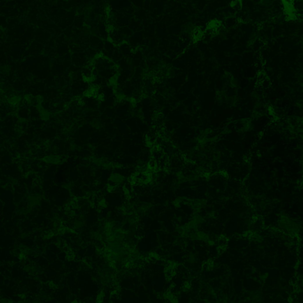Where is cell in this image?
Returning <instances> with one entry per match:
<instances>
[{"mask_svg":"<svg viewBox=\"0 0 303 303\" xmlns=\"http://www.w3.org/2000/svg\"><path fill=\"white\" fill-rule=\"evenodd\" d=\"M42 200V196L39 194H31L27 198V204L25 206V208L27 210V212H30L31 210H33L34 208L38 205H39L40 202Z\"/></svg>","mask_w":303,"mask_h":303,"instance_id":"cell-1","label":"cell"},{"mask_svg":"<svg viewBox=\"0 0 303 303\" xmlns=\"http://www.w3.org/2000/svg\"><path fill=\"white\" fill-rule=\"evenodd\" d=\"M85 225V219L83 217V216H80V217H77L76 219L73 220V222H72V228L75 229V230H79V229H82Z\"/></svg>","mask_w":303,"mask_h":303,"instance_id":"cell-2","label":"cell"},{"mask_svg":"<svg viewBox=\"0 0 303 303\" xmlns=\"http://www.w3.org/2000/svg\"><path fill=\"white\" fill-rule=\"evenodd\" d=\"M43 160L45 163L52 164V165H58V164H60L62 162V159L60 156H54V155L47 156L44 157Z\"/></svg>","mask_w":303,"mask_h":303,"instance_id":"cell-3","label":"cell"},{"mask_svg":"<svg viewBox=\"0 0 303 303\" xmlns=\"http://www.w3.org/2000/svg\"><path fill=\"white\" fill-rule=\"evenodd\" d=\"M196 28V25L193 22H186L182 26V32L187 35H191Z\"/></svg>","mask_w":303,"mask_h":303,"instance_id":"cell-4","label":"cell"},{"mask_svg":"<svg viewBox=\"0 0 303 303\" xmlns=\"http://www.w3.org/2000/svg\"><path fill=\"white\" fill-rule=\"evenodd\" d=\"M85 17L84 16V15L82 14H79L77 15V16L76 17L74 22H75V26L78 28H83L84 24H85Z\"/></svg>","mask_w":303,"mask_h":303,"instance_id":"cell-5","label":"cell"},{"mask_svg":"<svg viewBox=\"0 0 303 303\" xmlns=\"http://www.w3.org/2000/svg\"><path fill=\"white\" fill-rule=\"evenodd\" d=\"M258 38H259V35H258L257 32H252V33L250 35V37L248 38L247 45H248V46H252L255 43L257 42Z\"/></svg>","mask_w":303,"mask_h":303,"instance_id":"cell-6","label":"cell"},{"mask_svg":"<svg viewBox=\"0 0 303 303\" xmlns=\"http://www.w3.org/2000/svg\"><path fill=\"white\" fill-rule=\"evenodd\" d=\"M229 86L232 87V88H237L239 86V80L234 76H231L230 78H229Z\"/></svg>","mask_w":303,"mask_h":303,"instance_id":"cell-7","label":"cell"},{"mask_svg":"<svg viewBox=\"0 0 303 303\" xmlns=\"http://www.w3.org/2000/svg\"><path fill=\"white\" fill-rule=\"evenodd\" d=\"M230 6H231V7L234 8L235 10L240 11V10L242 9V7H243V3H242L241 0H234V1L231 2Z\"/></svg>","mask_w":303,"mask_h":303,"instance_id":"cell-8","label":"cell"},{"mask_svg":"<svg viewBox=\"0 0 303 303\" xmlns=\"http://www.w3.org/2000/svg\"><path fill=\"white\" fill-rule=\"evenodd\" d=\"M217 245L219 247H223L226 248L227 245H228V239L225 236H220L217 239Z\"/></svg>","mask_w":303,"mask_h":303,"instance_id":"cell-9","label":"cell"},{"mask_svg":"<svg viewBox=\"0 0 303 303\" xmlns=\"http://www.w3.org/2000/svg\"><path fill=\"white\" fill-rule=\"evenodd\" d=\"M275 0H260L259 5L263 7H269L271 5L274 3Z\"/></svg>","mask_w":303,"mask_h":303,"instance_id":"cell-10","label":"cell"},{"mask_svg":"<svg viewBox=\"0 0 303 303\" xmlns=\"http://www.w3.org/2000/svg\"><path fill=\"white\" fill-rule=\"evenodd\" d=\"M175 71H176V70H175L174 68L170 67V68L167 69V70H166V72H165V76H166L167 77H172V76H175Z\"/></svg>","mask_w":303,"mask_h":303,"instance_id":"cell-11","label":"cell"},{"mask_svg":"<svg viewBox=\"0 0 303 303\" xmlns=\"http://www.w3.org/2000/svg\"><path fill=\"white\" fill-rule=\"evenodd\" d=\"M91 124H92V127H94V128H96V129H99L100 127L101 126V122H100L99 119H93V120L91 122Z\"/></svg>","mask_w":303,"mask_h":303,"instance_id":"cell-12","label":"cell"},{"mask_svg":"<svg viewBox=\"0 0 303 303\" xmlns=\"http://www.w3.org/2000/svg\"><path fill=\"white\" fill-rule=\"evenodd\" d=\"M104 297H105V294H104V292H101V293H99V294L97 295V301H102L103 300V299H104Z\"/></svg>","mask_w":303,"mask_h":303,"instance_id":"cell-13","label":"cell"}]
</instances>
